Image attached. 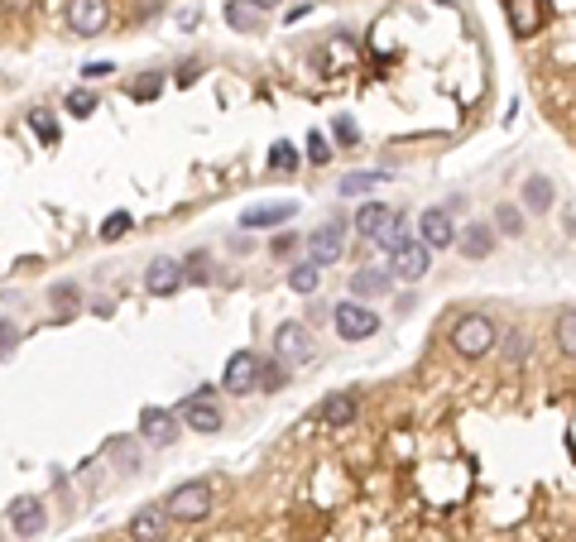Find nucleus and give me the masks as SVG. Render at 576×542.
Returning <instances> with one entry per match:
<instances>
[{
    "label": "nucleus",
    "mask_w": 576,
    "mask_h": 542,
    "mask_svg": "<svg viewBox=\"0 0 576 542\" xmlns=\"http://www.w3.org/2000/svg\"><path fill=\"white\" fill-rule=\"evenodd\" d=\"M495 341H500V331H495V321H490L485 312H466L452 327V350L466 355V360H481V355H490V350H495Z\"/></svg>",
    "instance_id": "nucleus-1"
},
{
    "label": "nucleus",
    "mask_w": 576,
    "mask_h": 542,
    "mask_svg": "<svg viewBox=\"0 0 576 542\" xmlns=\"http://www.w3.org/2000/svg\"><path fill=\"white\" fill-rule=\"evenodd\" d=\"M332 327H336L342 341H370V336L380 331V312H370V302L346 298V302H336V308H332Z\"/></svg>",
    "instance_id": "nucleus-2"
},
{
    "label": "nucleus",
    "mask_w": 576,
    "mask_h": 542,
    "mask_svg": "<svg viewBox=\"0 0 576 542\" xmlns=\"http://www.w3.org/2000/svg\"><path fill=\"white\" fill-rule=\"evenodd\" d=\"M168 514L183 518V523L207 518V514H212V485H207V480H188V485H178L174 495H168Z\"/></svg>",
    "instance_id": "nucleus-3"
},
{
    "label": "nucleus",
    "mask_w": 576,
    "mask_h": 542,
    "mask_svg": "<svg viewBox=\"0 0 576 542\" xmlns=\"http://www.w3.org/2000/svg\"><path fill=\"white\" fill-rule=\"evenodd\" d=\"M274 355L283 365H308L313 360V336L303 321H283V327L274 331Z\"/></svg>",
    "instance_id": "nucleus-4"
},
{
    "label": "nucleus",
    "mask_w": 576,
    "mask_h": 542,
    "mask_svg": "<svg viewBox=\"0 0 576 542\" xmlns=\"http://www.w3.org/2000/svg\"><path fill=\"white\" fill-rule=\"evenodd\" d=\"M111 25V0H67V29L73 34H101Z\"/></svg>",
    "instance_id": "nucleus-5"
},
{
    "label": "nucleus",
    "mask_w": 576,
    "mask_h": 542,
    "mask_svg": "<svg viewBox=\"0 0 576 542\" xmlns=\"http://www.w3.org/2000/svg\"><path fill=\"white\" fill-rule=\"evenodd\" d=\"M178 418L188 422L193 432H216L222 428V409L212 403V389H197V394H188L178 403Z\"/></svg>",
    "instance_id": "nucleus-6"
},
{
    "label": "nucleus",
    "mask_w": 576,
    "mask_h": 542,
    "mask_svg": "<svg viewBox=\"0 0 576 542\" xmlns=\"http://www.w3.org/2000/svg\"><path fill=\"white\" fill-rule=\"evenodd\" d=\"M226 394H250V389H260V355L255 350H235L226 360Z\"/></svg>",
    "instance_id": "nucleus-7"
},
{
    "label": "nucleus",
    "mask_w": 576,
    "mask_h": 542,
    "mask_svg": "<svg viewBox=\"0 0 576 542\" xmlns=\"http://www.w3.org/2000/svg\"><path fill=\"white\" fill-rule=\"evenodd\" d=\"M418 235H422V245H428V250H452V245H456L452 212H442V207H428V212L418 216Z\"/></svg>",
    "instance_id": "nucleus-8"
},
{
    "label": "nucleus",
    "mask_w": 576,
    "mask_h": 542,
    "mask_svg": "<svg viewBox=\"0 0 576 542\" xmlns=\"http://www.w3.org/2000/svg\"><path fill=\"white\" fill-rule=\"evenodd\" d=\"M168 504H144V509H134L130 518V542H159L168 533Z\"/></svg>",
    "instance_id": "nucleus-9"
},
{
    "label": "nucleus",
    "mask_w": 576,
    "mask_h": 542,
    "mask_svg": "<svg viewBox=\"0 0 576 542\" xmlns=\"http://www.w3.org/2000/svg\"><path fill=\"white\" fill-rule=\"evenodd\" d=\"M342 250H346L342 222H327V226H317V231L308 235V255H313L317 269H322V264H336V260H342Z\"/></svg>",
    "instance_id": "nucleus-10"
},
{
    "label": "nucleus",
    "mask_w": 576,
    "mask_h": 542,
    "mask_svg": "<svg viewBox=\"0 0 576 542\" xmlns=\"http://www.w3.org/2000/svg\"><path fill=\"white\" fill-rule=\"evenodd\" d=\"M5 518H10V528L20 533V537H39L44 533V523H48V514H44V504L34 499V495H25V499H15L10 509H5Z\"/></svg>",
    "instance_id": "nucleus-11"
},
{
    "label": "nucleus",
    "mask_w": 576,
    "mask_h": 542,
    "mask_svg": "<svg viewBox=\"0 0 576 542\" xmlns=\"http://www.w3.org/2000/svg\"><path fill=\"white\" fill-rule=\"evenodd\" d=\"M389 274L403 279V283H418L422 274H428V245L409 241L403 250H394V255H389Z\"/></svg>",
    "instance_id": "nucleus-12"
},
{
    "label": "nucleus",
    "mask_w": 576,
    "mask_h": 542,
    "mask_svg": "<svg viewBox=\"0 0 576 542\" xmlns=\"http://www.w3.org/2000/svg\"><path fill=\"white\" fill-rule=\"evenodd\" d=\"M504 10H510V29L519 34V39H533L548 20L543 0H504Z\"/></svg>",
    "instance_id": "nucleus-13"
},
{
    "label": "nucleus",
    "mask_w": 576,
    "mask_h": 542,
    "mask_svg": "<svg viewBox=\"0 0 576 542\" xmlns=\"http://www.w3.org/2000/svg\"><path fill=\"white\" fill-rule=\"evenodd\" d=\"M144 288L154 298L178 293V288H183V264L178 260H154V264H149V274H144Z\"/></svg>",
    "instance_id": "nucleus-14"
},
{
    "label": "nucleus",
    "mask_w": 576,
    "mask_h": 542,
    "mask_svg": "<svg viewBox=\"0 0 576 542\" xmlns=\"http://www.w3.org/2000/svg\"><path fill=\"white\" fill-rule=\"evenodd\" d=\"M389 288H394V274H389V269H361V274H351V298L355 302L384 298Z\"/></svg>",
    "instance_id": "nucleus-15"
},
{
    "label": "nucleus",
    "mask_w": 576,
    "mask_h": 542,
    "mask_svg": "<svg viewBox=\"0 0 576 542\" xmlns=\"http://www.w3.org/2000/svg\"><path fill=\"white\" fill-rule=\"evenodd\" d=\"M456 250H462L466 260H485L490 250H495V226H485V222H476V226H466V231H456Z\"/></svg>",
    "instance_id": "nucleus-16"
},
{
    "label": "nucleus",
    "mask_w": 576,
    "mask_h": 542,
    "mask_svg": "<svg viewBox=\"0 0 576 542\" xmlns=\"http://www.w3.org/2000/svg\"><path fill=\"white\" fill-rule=\"evenodd\" d=\"M174 413H164V409H144L140 413V437L144 442H154V447H168L174 442Z\"/></svg>",
    "instance_id": "nucleus-17"
},
{
    "label": "nucleus",
    "mask_w": 576,
    "mask_h": 542,
    "mask_svg": "<svg viewBox=\"0 0 576 542\" xmlns=\"http://www.w3.org/2000/svg\"><path fill=\"white\" fill-rule=\"evenodd\" d=\"M298 207L293 202H269V207H250L245 216H241V226L245 231H264V226H279V222H288Z\"/></svg>",
    "instance_id": "nucleus-18"
},
{
    "label": "nucleus",
    "mask_w": 576,
    "mask_h": 542,
    "mask_svg": "<svg viewBox=\"0 0 576 542\" xmlns=\"http://www.w3.org/2000/svg\"><path fill=\"white\" fill-rule=\"evenodd\" d=\"M355 413H361L355 394H332L327 403H322V422H327V428H351Z\"/></svg>",
    "instance_id": "nucleus-19"
},
{
    "label": "nucleus",
    "mask_w": 576,
    "mask_h": 542,
    "mask_svg": "<svg viewBox=\"0 0 576 542\" xmlns=\"http://www.w3.org/2000/svg\"><path fill=\"white\" fill-rule=\"evenodd\" d=\"M519 197H523V207H529V212H548L557 192H552V182H548L543 173H533V178H523Z\"/></svg>",
    "instance_id": "nucleus-20"
},
{
    "label": "nucleus",
    "mask_w": 576,
    "mask_h": 542,
    "mask_svg": "<svg viewBox=\"0 0 576 542\" xmlns=\"http://www.w3.org/2000/svg\"><path fill=\"white\" fill-rule=\"evenodd\" d=\"M384 222H389V207H384V202H365V207L355 212V231H361L365 241H375V235L384 231Z\"/></svg>",
    "instance_id": "nucleus-21"
},
{
    "label": "nucleus",
    "mask_w": 576,
    "mask_h": 542,
    "mask_svg": "<svg viewBox=\"0 0 576 542\" xmlns=\"http://www.w3.org/2000/svg\"><path fill=\"white\" fill-rule=\"evenodd\" d=\"M375 245H380V250H389V255H394V250H403V245H409V226H403V216H399V212H389L384 231L375 235Z\"/></svg>",
    "instance_id": "nucleus-22"
},
{
    "label": "nucleus",
    "mask_w": 576,
    "mask_h": 542,
    "mask_svg": "<svg viewBox=\"0 0 576 542\" xmlns=\"http://www.w3.org/2000/svg\"><path fill=\"white\" fill-rule=\"evenodd\" d=\"M317 283H322V274H317V264L308 260V264H293V269H288V288H293V293H303V298H308V293H317Z\"/></svg>",
    "instance_id": "nucleus-23"
},
{
    "label": "nucleus",
    "mask_w": 576,
    "mask_h": 542,
    "mask_svg": "<svg viewBox=\"0 0 576 542\" xmlns=\"http://www.w3.org/2000/svg\"><path fill=\"white\" fill-rule=\"evenodd\" d=\"M384 178H389V173H380V168H365V173H346V178H342V192H346V197H355V192H375Z\"/></svg>",
    "instance_id": "nucleus-24"
},
{
    "label": "nucleus",
    "mask_w": 576,
    "mask_h": 542,
    "mask_svg": "<svg viewBox=\"0 0 576 542\" xmlns=\"http://www.w3.org/2000/svg\"><path fill=\"white\" fill-rule=\"evenodd\" d=\"M298 163H303V159H298V149H293V144H283V140H279L274 149H269V168H274V173H298Z\"/></svg>",
    "instance_id": "nucleus-25"
},
{
    "label": "nucleus",
    "mask_w": 576,
    "mask_h": 542,
    "mask_svg": "<svg viewBox=\"0 0 576 542\" xmlns=\"http://www.w3.org/2000/svg\"><path fill=\"white\" fill-rule=\"evenodd\" d=\"M245 5H250V0H231V5H226V20H231V29H241V34L260 25V15H255V10H245Z\"/></svg>",
    "instance_id": "nucleus-26"
},
{
    "label": "nucleus",
    "mask_w": 576,
    "mask_h": 542,
    "mask_svg": "<svg viewBox=\"0 0 576 542\" xmlns=\"http://www.w3.org/2000/svg\"><path fill=\"white\" fill-rule=\"evenodd\" d=\"M29 130L39 134L44 144H54V140H58V121H54V111H34V115H29Z\"/></svg>",
    "instance_id": "nucleus-27"
},
{
    "label": "nucleus",
    "mask_w": 576,
    "mask_h": 542,
    "mask_svg": "<svg viewBox=\"0 0 576 542\" xmlns=\"http://www.w3.org/2000/svg\"><path fill=\"white\" fill-rule=\"evenodd\" d=\"M130 226H134V216H130V212H111L106 222H101V241H121Z\"/></svg>",
    "instance_id": "nucleus-28"
},
{
    "label": "nucleus",
    "mask_w": 576,
    "mask_h": 542,
    "mask_svg": "<svg viewBox=\"0 0 576 542\" xmlns=\"http://www.w3.org/2000/svg\"><path fill=\"white\" fill-rule=\"evenodd\" d=\"M159 92H164V77H159V73H144L140 82H130V96H134V101H154Z\"/></svg>",
    "instance_id": "nucleus-29"
},
{
    "label": "nucleus",
    "mask_w": 576,
    "mask_h": 542,
    "mask_svg": "<svg viewBox=\"0 0 576 542\" xmlns=\"http://www.w3.org/2000/svg\"><path fill=\"white\" fill-rule=\"evenodd\" d=\"M495 231H504V235H519V231H523V212L504 202V207L495 212Z\"/></svg>",
    "instance_id": "nucleus-30"
},
{
    "label": "nucleus",
    "mask_w": 576,
    "mask_h": 542,
    "mask_svg": "<svg viewBox=\"0 0 576 542\" xmlns=\"http://www.w3.org/2000/svg\"><path fill=\"white\" fill-rule=\"evenodd\" d=\"M557 346H562L567 355H576V312L557 317Z\"/></svg>",
    "instance_id": "nucleus-31"
},
{
    "label": "nucleus",
    "mask_w": 576,
    "mask_h": 542,
    "mask_svg": "<svg viewBox=\"0 0 576 542\" xmlns=\"http://www.w3.org/2000/svg\"><path fill=\"white\" fill-rule=\"evenodd\" d=\"M504 355H510V365H523V360H529V336L510 331V336H504Z\"/></svg>",
    "instance_id": "nucleus-32"
},
{
    "label": "nucleus",
    "mask_w": 576,
    "mask_h": 542,
    "mask_svg": "<svg viewBox=\"0 0 576 542\" xmlns=\"http://www.w3.org/2000/svg\"><path fill=\"white\" fill-rule=\"evenodd\" d=\"M10 350H20V327H15L10 317H0V360H5Z\"/></svg>",
    "instance_id": "nucleus-33"
},
{
    "label": "nucleus",
    "mask_w": 576,
    "mask_h": 542,
    "mask_svg": "<svg viewBox=\"0 0 576 542\" xmlns=\"http://www.w3.org/2000/svg\"><path fill=\"white\" fill-rule=\"evenodd\" d=\"M92 111H96V96L92 92H82V87L67 92V115H92Z\"/></svg>",
    "instance_id": "nucleus-34"
},
{
    "label": "nucleus",
    "mask_w": 576,
    "mask_h": 542,
    "mask_svg": "<svg viewBox=\"0 0 576 542\" xmlns=\"http://www.w3.org/2000/svg\"><path fill=\"white\" fill-rule=\"evenodd\" d=\"M308 159H313V163H327V159H332L327 134H322V130H313V134H308Z\"/></svg>",
    "instance_id": "nucleus-35"
},
{
    "label": "nucleus",
    "mask_w": 576,
    "mask_h": 542,
    "mask_svg": "<svg viewBox=\"0 0 576 542\" xmlns=\"http://www.w3.org/2000/svg\"><path fill=\"white\" fill-rule=\"evenodd\" d=\"M283 384V360L279 365H260V389L269 394V389H279Z\"/></svg>",
    "instance_id": "nucleus-36"
},
{
    "label": "nucleus",
    "mask_w": 576,
    "mask_h": 542,
    "mask_svg": "<svg viewBox=\"0 0 576 542\" xmlns=\"http://www.w3.org/2000/svg\"><path fill=\"white\" fill-rule=\"evenodd\" d=\"M336 140H342V144H355V140H361V130H355L346 115H342V121H336Z\"/></svg>",
    "instance_id": "nucleus-37"
},
{
    "label": "nucleus",
    "mask_w": 576,
    "mask_h": 542,
    "mask_svg": "<svg viewBox=\"0 0 576 542\" xmlns=\"http://www.w3.org/2000/svg\"><path fill=\"white\" fill-rule=\"evenodd\" d=\"M298 250V235H274V255L283 260V255H293Z\"/></svg>",
    "instance_id": "nucleus-38"
},
{
    "label": "nucleus",
    "mask_w": 576,
    "mask_h": 542,
    "mask_svg": "<svg viewBox=\"0 0 576 542\" xmlns=\"http://www.w3.org/2000/svg\"><path fill=\"white\" fill-rule=\"evenodd\" d=\"M54 302H58V308H73V302H77V288H73V283L54 288Z\"/></svg>",
    "instance_id": "nucleus-39"
},
{
    "label": "nucleus",
    "mask_w": 576,
    "mask_h": 542,
    "mask_svg": "<svg viewBox=\"0 0 576 542\" xmlns=\"http://www.w3.org/2000/svg\"><path fill=\"white\" fill-rule=\"evenodd\" d=\"M111 73V63H87V67H82V77H106Z\"/></svg>",
    "instance_id": "nucleus-40"
},
{
    "label": "nucleus",
    "mask_w": 576,
    "mask_h": 542,
    "mask_svg": "<svg viewBox=\"0 0 576 542\" xmlns=\"http://www.w3.org/2000/svg\"><path fill=\"white\" fill-rule=\"evenodd\" d=\"M0 5H5V10H29L34 0H0Z\"/></svg>",
    "instance_id": "nucleus-41"
},
{
    "label": "nucleus",
    "mask_w": 576,
    "mask_h": 542,
    "mask_svg": "<svg viewBox=\"0 0 576 542\" xmlns=\"http://www.w3.org/2000/svg\"><path fill=\"white\" fill-rule=\"evenodd\" d=\"M250 5H260V10H269V5H279V0H250Z\"/></svg>",
    "instance_id": "nucleus-42"
}]
</instances>
